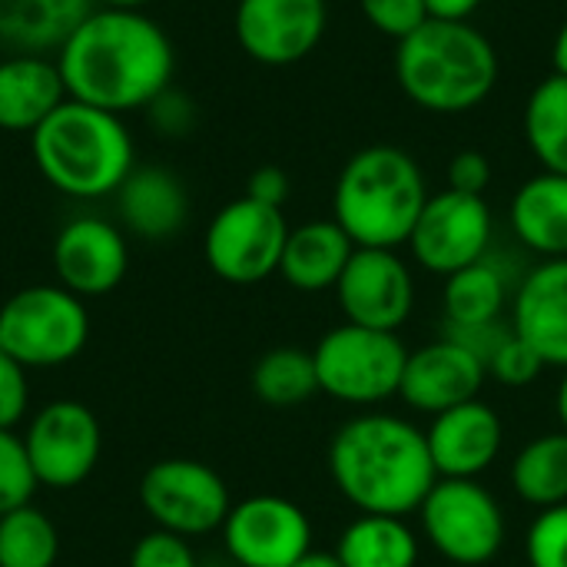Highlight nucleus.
I'll use <instances>...</instances> for the list:
<instances>
[{
  "mask_svg": "<svg viewBox=\"0 0 567 567\" xmlns=\"http://www.w3.org/2000/svg\"><path fill=\"white\" fill-rule=\"evenodd\" d=\"M485 0H425L429 20H468Z\"/></svg>",
  "mask_w": 567,
  "mask_h": 567,
  "instance_id": "nucleus-41",
  "label": "nucleus"
},
{
  "mask_svg": "<svg viewBox=\"0 0 567 567\" xmlns=\"http://www.w3.org/2000/svg\"><path fill=\"white\" fill-rule=\"evenodd\" d=\"M555 409H558V419H561V429L567 432V369L561 385H558V395H555Z\"/></svg>",
  "mask_w": 567,
  "mask_h": 567,
  "instance_id": "nucleus-44",
  "label": "nucleus"
},
{
  "mask_svg": "<svg viewBox=\"0 0 567 567\" xmlns=\"http://www.w3.org/2000/svg\"><path fill=\"white\" fill-rule=\"evenodd\" d=\"M336 558L342 567H415L419 538L405 518L362 515L342 532Z\"/></svg>",
  "mask_w": 567,
  "mask_h": 567,
  "instance_id": "nucleus-25",
  "label": "nucleus"
},
{
  "mask_svg": "<svg viewBox=\"0 0 567 567\" xmlns=\"http://www.w3.org/2000/svg\"><path fill=\"white\" fill-rule=\"evenodd\" d=\"M246 196L262 206L282 209V203L289 199V176L279 166H259L246 183Z\"/></svg>",
  "mask_w": 567,
  "mask_h": 567,
  "instance_id": "nucleus-40",
  "label": "nucleus"
},
{
  "mask_svg": "<svg viewBox=\"0 0 567 567\" xmlns=\"http://www.w3.org/2000/svg\"><path fill=\"white\" fill-rule=\"evenodd\" d=\"M512 332H515V326H505L502 319L482 322V326H449V329H445V336L455 339L458 346H465L468 352H475V355L485 362V369H488V359L498 352V346H502Z\"/></svg>",
  "mask_w": 567,
  "mask_h": 567,
  "instance_id": "nucleus-38",
  "label": "nucleus"
},
{
  "mask_svg": "<svg viewBox=\"0 0 567 567\" xmlns=\"http://www.w3.org/2000/svg\"><path fill=\"white\" fill-rule=\"evenodd\" d=\"M485 375H488V369L475 352H468L455 339L442 336L439 342H429V346L409 352L399 395L415 412L442 415L455 405L478 399Z\"/></svg>",
  "mask_w": 567,
  "mask_h": 567,
  "instance_id": "nucleus-17",
  "label": "nucleus"
},
{
  "mask_svg": "<svg viewBox=\"0 0 567 567\" xmlns=\"http://www.w3.org/2000/svg\"><path fill=\"white\" fill-rule=\"evenodd\" d=\"M199 567H236L233 561H199Z\"/></svg>",
  "mask_w": 567,
  "mask_h": 567,
  "instance_id": "nucleus-46",
  "label": "nucleus"
},
{
  "mask_svg": "<svg viewBox=\"0 0 567 567\" xmlns=\"http://www.w3.org/2000/svg\"><path fill=\"white\" fill-rule=\"evenodd\" d=\"M429 199L422 166L399 146H365L349 156L336 179V223L362 249H395L409 243Z\"/></svg>",
  "mask_w": 567,
  "mask_h": 567,
  "instance_id": "nucleus-5",
  "label": "nucleus"
},
{
  "mask_svg": "<svg viewBox=\"0 0 567 567\" xmlns=\"http://www.w3.org/2000/svg\"><path fill=\"white\" fill-rule=\"evenodd\" d=\"M93 7L96 0H0V47L56 56Z\"/></svg>",
  "mask_w": 567,
  "mask_h": 567,
  "instance_id": "nucleus-23",
  "label": "nucleus"
},
{
  "mask_svg": "<svg viewBox=\"0 0 567 567\" xmlns=\"http://www.w3.org/2000/svg\"><path fill=\"white\" fill-rule=\"evenodd\" d=\"M329 475L362 515L405 518L439 482L425 432L399 415H355L329 445Z\"/></svg>",
  "mask_w": 567,
  "mask_h": 567,
  "instance_id": "nucleus-2",
  "label": "nucleus"
},
{
  "mask_svg": "<svg viewBox=\"0 0 567 567\" xmlns=\"http://www.w3.org/2000/svg\"><path fill=\"white\" fill-rule=\"evenodd\" d=\"M525 555L532 567H567V505L545 508L532 522Z\"/></svg>",
  "mask_w": 567,
  "mask_h": 567,
  "instance_id": "nucleus-32",
  "label": "nucleus"
},
{
  "mask_svg": "<svg viewBox=\"0 0 567 567\" xmlns=\"http://www.w3.org/2000/svg\"><path fill=\"white\" fill-rule=\"evenodd\" d=\"M412 256L435 276H452L488 256L492 246V209L485 196L442 189L425 199L415 229L409 236Z\"/></svg>",
  "mask_w": 567,
  "mask_h": 567,
  "instance_id": "nucleus-12",
  "label": "nucleus"
},
{
  "mask_svg": "<svg viewBox=\"0 0 567 567\" xmlns=\"http://www.w3.org/2000/svg\"><path fill=\"white\" fill-rule=\"evenodd\" d=\"M512 485L522 502L535 505L538 512L567 505V432H548L532 439L515 465Z\"/></svg>",
  "mask_w": 567,
  "mask_h": 567,
  "instance_id": "nucleus-27",
  "label": "nucleus"
},
{
  "mask_svg": "<svg viewBox=\"0 0 567 567\" xmlns=\"http://www.w3.org/2000/svg\"><path fill=\"white\" fill-rule=\"evenodd\" d=\"M512 326L545 365L567 369V259H545L522 279Z\"/></svg>",
  "mask_w": 567,
  "mask_h": 567,
  "instance_id": "nucleus-19",
  "label": "nucleus"
},
{
  "mask_svg": "<svg viewBox=\"0 0 567 567\" xmlns=\"http://www.w3.org/2000/svg\"><path fill=\"white\" fill-rule=\"evenodd\" d=\"M219 532L236 567H289L312 548L309 515L279 495H252L233 505Z\"/></svg>",
  "mask_w": 567,
  "mask_h": 567,
  "instance_id": "nucleus-13",
  "label": "nucleus"
},
{
  "mask_svg": "<svg viewBox=\"0 0 567 567\" xmlns=\"http://www.w3.org/2000/svg\"><path fill=\"white\" fill-rule=\"evenodd\" d=\"M120 223L140 239H169L189 216V196L176 173L163 166H136L116 189Z\"/></svg>",
  "mask_w": 567,
  "mask_h": 567,
  "instance_id": "nucleus-21",
  "label": "nucleus"
},
{
  "mask_svg": "<svg viewBox=\"0 0 567 567\" xmlns=\"http://www.w3.org/2000/svg\"><path fill=\"white\" fill-rule=\"evenodd\" d=\"M70 100L106 113L146 110L173 86L176 53L166 30L143 10L93 7L56 50Z\"/></svg>",
  "mask_w": 567,
  "mask_h": 567,
  "instance_id": "nucleus-1",
  "label": "nucleus"
},
{
  "mask_svg": "<svg viewBox=\"0 0 567 567\" xmlns=\"http://www.w3.org/2000/svg\"><path fill=\"white\" fill-rule=\"evenodd\" d=\"M502 419L492 405L472 399L442 415H432L425 432L439 478H478L502 452Z\"/></svg>",
  "mask_w": 567,
  "mask_h": 567,
  "instance_id": "nucleus-18",
  "label": "nucleus"
},
{
  "mask_svg": "<svg viewBox=\"0 0 567 567\" xmlns=\"http://www.w3.org/2000/svg\"><path fill=\"white\" fill-rule=\"evenodd\" d=\"M346 322L379 332H399L415 309V279L395 249L355 246L336 282Z\"/></svg>",
  "mask_w": 567,
  "mask_h": 567,
  "instance_id": "nucleus-15",
  "label": "nucleus"
},
{
  "mask_svg": "<svg viewBox=\"0 0 567 567\" xmlns=\"http://www.w3.org/2000/svg\"><path fill=\"white\" fill-rule=\"evenodd\" d=\"M289 567H342V561L336 558V551L329 555V551H312V548H309L302 558H296Z\"/></svg>",
  "mask_w": 567,
  "mask_h": 567,
  "instance_id": "nucleus-42",
  "label": "nucleus"
},
{
  "mask_svg": "<svg viewBox=\"0 0 567 567\" xmlns=\"http://www.w3.org/2000/svg\"><path fill=\"white\" fill-rule=\"evenodd\" d=\"M498 50L468 20H425L395 47L402 93L429 113H468L498 86Z\"/></svg>",
  "mask_w": 567,
  "mask_h": 567,
  "instance_id": "nucleus-3",
  "label": "nucleus"
},
{
  "mask_svg": "<svg viewBox=\"0 0 567 567\" xmlns=\"http://www.w3.org/2000/svg\"><path fill=\"white\" fill-rule=\"evenodd\" d=\"M140 505L156 528L179 538L219 532L233 508L219 472L196 458H163L150 465L140 478Z\"/></svg>",
  "mask_w": 567,
  "mask_h": 567,
  "instance_id": "nucleus-10",
  "label": "nucleus"
},
{
  "mask_svg": "<svg viewBox=\"0 0 567 567\" xmlns=\"http://www.w3.org/2000/svg\"><path fill=\"white\" fill-rule=\"evenodd\" d=\"M90 339V312L70 289L27 286L0 306V349L23 369H56L73 362Z\"/></svg>",
  "mask_w": 567,
  "mask_h": 567,
  "instance_id": "nucleus-6",
  "label": "nucleus"
},
{
  "mask_svg": "<svg viewBox=\"0 0 567 567\" xmlns=\"http://www.w3.org/2000/svg\"><path fill=\"white\" fill-rule=\"evenodd\" d=\"M37 475L30 468L23 439L17 432L0 429V515L23 508L37 495Z\"/></svg>",
  "mask_w": 567,
  "mask_h": 567,
  "instance_id": "nucleus-31",
  "label": "nucleus"
},
{
  "mask_svg": "<svg viewBox=\"0 0 567 567\" xmlns=\"http://www.w3.org/2000/svg\"><path fill=\"white\" fill-rule=\"evenodd\" d=\"M525 143L548 173L567 176V76H545L525 100Z\"/></svg>",
  "mask_w": 567,
  "mask_h": 567,
  "instance_id": "nucleus-26",
  "label": "nucleus"
},
{
  "mask_svg": "<svg viewBox=\"0 0 567 567\" xmlns=\"http://www.w3.org/2000/svg\"><path fill=\"white\" fill-rule=\"evenodd\" d=\"M252 392L272 409H296L319 392L316 359L306 349L279 346L266 352L252 369Z\"/></svg>",
  "mask_w": 567,
  "mask_h": 567,
  "instance_id": "nucleus-29",
  "label": "nucleus"
},
{
  "mask_svg": "<svg viewBox=\"0 0 567 567\" xmlns=\"http://www.w3.org/2000/svg\"><path fill=\"white\" fill-rule=\"evenodd\" d=\"M326 0H239L233 30L243 53L262 66H292L326 37Z\"/></svg>",
  "mask_w": 567,
  "mask_h": 567,
  "instance_id": "nucleus-14",
  "label": "nucleus"
},
{
  "mask_svg": "<svg viewBox=\"0 0 567 567\" xmlns=\"http://www.w3.org/2000/svg\"><path fill=\"white\" fill-rule=\"evenodd\" d=\"M130 567H199V561L196 551L189 548V538L153 528L133 545Z\"/></svg>",
  "mask_w": 567,
  "mask_h": 567,
  "instance_id": "nucleus-35",
  "label": "nucleus"
},
{
  "mask_svg": "<svg viewBox=\"0 0 567 567\" xmlns=\"http://www.w3.org/2000/svg\"><path fill=\"white\" fill-rule=\"evenodd\" d=\"M53 269L60 286L80 299L113 292L130 269L123 229L103 216H73L53 239Z\"/></svg>",
  "mask_w": 567,
  "mask_h": 567,
  "instance_id": "nucleus-16",
  "label": "nucleus"
},
{
  "mask_svg": "<svg viewBox=\"0 0 567 567\" xmlns=\"http://www.w3.org/2000/svg\"><path fill=\"white\" fill-rule=\"evenodd\" d=\"M508 302L505 272L485 256L445 279V319L449 326H482L502 319Z\"/></svg>",
  "mask_w": 567,
  "mask_h": 567,
  "instance_id": "nucleus-28",
  "label": "nucleus"
},
{
  "mask_svg": "<svg viewBox=\"0 0 567 567\" xmlns=\"http://www.w3.org/2000/svg\"><path fill=\"white\" fill-rule=\"evenodd\" d=\"M512 229L532 252L567 259V176L542 169L512 199Z\"/></svg>",
  "mask_w": 567,
  "mask_h": 567,
  "instance_id": "nucleus-24",
  "label": "nucleus"
},
{
  "mask_svg": "<svg viewBox=\"0 0 567 567\" xmlns=\"http://www.w3.org/2000/svg\"><path fill=\"white\" fill-rule=\"evenodd\" d=\"M70 96L56 56L47 53L0 56V130L30 136Z\"/></svg>",
  "mask_w": 567,
  "mask_h": 567,
  "instance_id": "nucleus-20",
  "label": "nucleus"
},
{
  "mask_svg": "<svg viewBox=\"0 0 567 567\" xmlns=\"http://www.w3.org/2000/svg\"><path fill=\"white\" fill-rule=\"evenodd\" d=\"M312 359L319 392H329L349 405H375L399 395L409 349L395 332L346 322L319 339Z\"/></svg>",
  "mask_w": 567,
  "mask_h": 567,
  "instance_id": "nucleus-7",
  "label": "nucleus"
},
{
  "mask_svg": "<svg viewBox=\"0 0 567 567\" xmlns=\"http://www.w3.org/2000/svg\"><path fill=\"white\" fill-rule=\"evenodd\" d=\"M146 113H150V120L156 123V130L166 133V136H183V133L193 126V103H189V96L176 93L173 86H169L166 93H159V96L146 106Z\"/></svg>",
  "mask_w": 567,
  "mask_h": 567,
  "instance_id": "nucleus-39",
  "label": "nucleus"
},
{
  "mask_svg": "<svg viewBox=\"0 0 567 567\" xmlns=\"http://www.w3.org/2000/svg\"><path fill=\"white\" fill-rule=\"evenodd\" d=\"M419 518L432 548L455 565H485L505 545L502 505L478 478H439L419 505Z\"/></svg>",
  "mask_w": 567,
  "mask_h": 567,
  "instance_id": "nucleus-8",
  "label": "nucleus"
},
{
  "mask_svg": "<svg viewBox=\"0 0 567 567\" xmlns=\"http://www.w3.org/2000/svg\"><path fill=\"white\" fill-rule=\"evenodd\" d=\"M100 7H116V10H143L150 0H96Z\"/></svg>",
  "mask_w": 567,
  "mask_h": 567,
  "instance_id": "nucleus-45",
  "label": "nucleus"
},
{
  "mask_svg": "<svg viewBox=\"0 0 567 567\" xmlns=\"http://www.w3.org/2000/svg\"><path fill=\"white\" fill-rule=\"evenodd\" d=\"M359 7L365 20L372 23V30H379L382 37H392L395 43L415 33L429 20L425 0H359Z\"/></svg>",
  "mask_w": 567,
  "mask_h": 567,
  "instance_id": "nucleus-34",
  "label": "nucleus"
},
{
  "mask_svg": "<svg viewBox=\"0 0 567 567\" xmlns=\"http://www.w3.org/2000/svg\"><path fill=\"white\" fill-rule=\"evenodd\" d=\"M551 63H555V73L567 76V20L561 23L558 37H555V47H551Z\"/></svg>",
  "mask_w": 567,
  "mask_h": 567,
  "instance_id": "nucleus-43",
  "label": "nucleus"
},
{
  "mask_svg": "<svg viewBox=\"0 0 567 567\" xmlns=\"http://www.w3.org/2000/svg\"><path fill=\"white\" fill-rule=\"evenodd\" d=\"M289 226L282 209L249 196L226 203L206 226L203 252L209 269L233 286H256L279 272Z\"/></svg>",
  "mask_w": 567,
  "mask_h": 567,
  "instance_id": "nucleus-9",
  "label": "nucleus"
},
{
  "mask_svg": "<svg viewBox=\"0 0 567 567\" xmlns=\"http://www.w3.org/2000/svg\"><path fill=\"white\" fill-rule=\"evenodd\" d=\"M30 409L27 369L0 349V429L13 432Z\"/></svg>",
  "mask_w": 567,
  "mask_h": 567,
  "instance_id": "nucleus-36",
  "label": "nucleus"
},
{
  "mask_svg": "<svg viewBox=\"0 0 567 567\" xmlns=\"http://www.w3.org/2000/svg\"><path fill=\"white\" fill-rule=\"evenodd\" d=\"M60 558V532L37 505L0 515V567H53Z\"/></svg>",
  "mask_w": 567,
  "mask_h": 567,
  "instance_id": "nucleus-30",
  "label": "nucleus"
},
{
  "mask_svg": "<svg viewBox=\"0 0 567 567\" xmlns=\"http://www.w3.org/2000/svg\"><path fill=\"white\" fill-rule=\"evenodd\" d=\"M352 252H355V243L336 219H312V223L289 229L279 276L299 292L336 289Z\"/></svg>",
  "mask_w": 567,
  "mask_h": 567,
  "instance_id": "nucleus-22",
  "label": "nucleus"
},
{
  "mask_svg": "<svg viewBox=\"0 0 567 567\" xmlns=\"http://www.w3.org/2000/svg\"><path fill=\"white\" fill-rule=\"evenodd\" d=\"M30 468L37 475V485H47L53 492H66L83 485L103 452V432L93 415L76 399H56L47 402L20 435Z\"/></svg>",
  "mask_w": 567,
  "mask_h": 567,
  "instance_id": "nucleus-11",
  "label": "nucleus"
},
{
  "mask_svg": "<svg viewBox=\"0 0 567 567\" xmlns=\"http://www.w3.org/2000/svg\"><path fill=\"white\" fill-rule=\"evenodd\" d=\"M492 183V163L482 150H458L449 163V189L482 196Z\"/></svg>",
  "mask_w": 567,
  "mask_h": 567,
  "instance_id": "nucleus-37",
  "label": "nucleus"
},
{
  "mask_svg": "<svg viewBox=\"0 0 567 567\" xmlns=\"http://www.w3.org/2000/svg\"><path fill=\"white\" fill-rule=\"evenodd\" d=\"M30 153L40 176L70 199L116 196L136 169L133 136L123 116L80 100L60 103L30 133Z\"/></svg>",
  "mask_w": 567,
  "mask_h": 567,
  "instance_id": "nucleus-4",
  "label": "nucleus"
},
{
  "mask_svg": "<svg viewBox=\"0 0 567 567\" xmlns=\"http://www.w3.org/2000/svg\"><path fill=\"white\" fill-rule=\"evenodd\" d=\"M542 369H545L542 355H538L518 332H512V336L498 346V352L488 359V375H492L495 382L508 385V389H525V385H532V382L542 375Z\"/></svg>",
  "mask_w": 567,
  "mask_h": 567,
  "instance_id": "nucleus-33",
  "label": "nucleus"
}]
</instances>
